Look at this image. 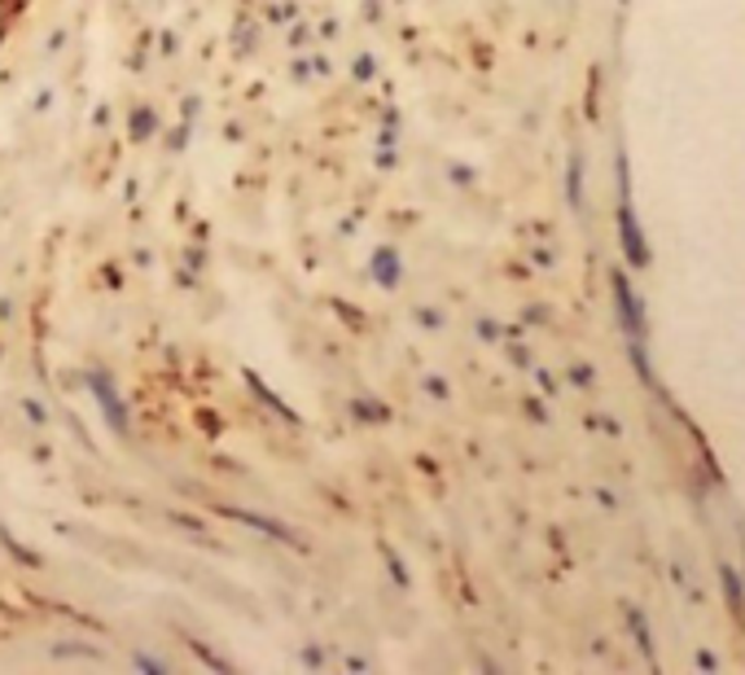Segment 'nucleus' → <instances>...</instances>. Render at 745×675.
<instances>
[{
    "label": "nucleus",
    "instance_id": "obj_1",
    "mask_svg": "<svg viewBox=\"0 0 745 675\" xmlns=\"http://www.w3.org/2000/svg\"><path fill=\"white\" fill-rule=\"evenodd\" d=\"M618 228H623V250H627V259L640 268L649 254H645V237H640L636 215H631V206H627V202H623V211H618Z\"/></svg>",
    "mask_w": 745,
    "mask_h": 675
},
{
    "label": "nucleus",
    "instance_id": "obj_2",
    "mask_svg": "<svg viewBox=\"0 0 745 675\" xmlns=\"http://www.w3.org/2000/svg\"><path fill=\"white\" fill-rule=\"evenodd\" d=\"M220 513H228V518H237V522H246V526H259V531L272 535V540H285V544H298V548H303V540H298L289 526L272 522V518H259V513H246V509H220Z\"/></svg>",
    "mask_w": 745,
    "mask_h": 675
},
{
    "label": "nucleus",
    "instance_id": "obj_3",
    "mask_svg": "<svg viewBox=\"0 0 745 675\" xmlns=\"http://www.w3.org/2000/svg\"><path fill=\"white\" fill-rule=\"evenodd\" d=\"M93 387H97V400H102V408H106V417H110V426L119 430V435H128V413H123V404H119V395H115V387L97 374L93 378Z\"/></svg>",
    "mask_w": 745,
    "mask_h": 675
},
{
    "label": "nucleus",
    "instance_id": "obj_4",
    "mask_svg": "<svg viewBox=\"0 0 745 675\" xmlns=\"http://www.w3.org/2000/svg\"><path fill=\"white\" fill-rule=\"evenodd\" d=\"M614 298H618V307H623V324H627L631 333H640V303L631 298L627 276H618V272H614Z\"/></svg>",
    "mask_w": 745,
    "mask_h": 675
},
{
    "label": "nucleus",
    "instance_id": "obj_5",
    "mask_svg": "<svg viewBox=\"0 0 745 675\" xmlns=\"http://www.w3.org/2000/svg\"><path fill=\"white\" fill-rule=\"evenodd\" d=\"M372 276H378L382 285H395L400 281V254L395 250H378V254H372Z\"/></svg>",
    "mask_w": 745,
    "mask_h": 675
},
{
    "label": "nucleus",
    "instance_id": "obj_6",
    "mask_svg": "<svg viewBox=\"0 0 745 675\" xmlns=\"http://www.w3.org/2000/svg\"><path fill=\"white\" fill-rule=\"evenodd\" d=\"M246 382H250V391H255V395H259V400H263V404H268V408H276V413H281V417H289V422H298V417H294V413H289V408H285V400H276V395H272V391H268V387H263V382H259V378H255V374H250V369H246Z\"/></svg>",
    "mask_w": 745,
    "mask_h": 675
},
{
    "label": "nucleus",
    "instance_id": "obj_7",
    "mask_svg": "<svg viewBox=\"0 0 745 675\" xmlns=\"http://www.w3.org/2000/svg\"><path fill=\"white\" fill-rule=\"evenodd\" d=\"M719 579H723V588H728V605H732V614L741 618V614H745V601H741V583H736V575L723 566V570H719Z\"/></svg>",
    "mask_w": 745,
    "mask_h": 675
}]
</instances>
